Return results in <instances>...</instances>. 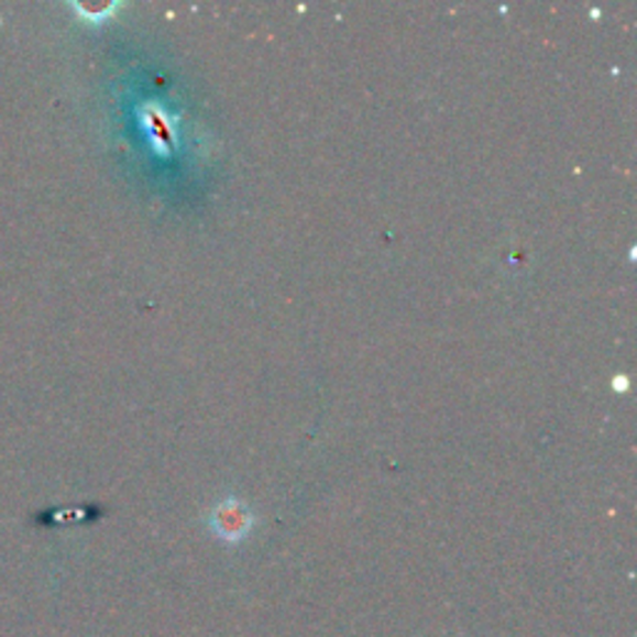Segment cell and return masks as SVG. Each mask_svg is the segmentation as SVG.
I'll list each match as a JSON object with an SVG mask.
<instances>
[{
    "instance_id": "1",
    "label": "cell",
    "mask_w": 637,
    "mask_h": 637,
    "mask_svg": "<svg viewBox=\"0 0 637 637\" xmlns=\"http://www.w3.org/2000/svg\"><path fill=\"white\" fill-rule=\"evenodd\" d=\"M254 526L252 510L244 506L240 498H224L217 503L209 513V528L217 538L227 540V543H240Z\"/></svg>"
}]
</instances>
